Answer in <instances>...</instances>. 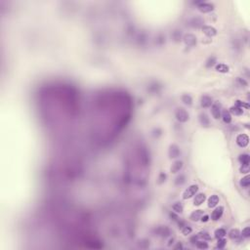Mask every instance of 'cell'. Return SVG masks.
<instances>
[{
	"instance_id": "6da1fadb",
	"label": "cell",
	"mask_w": 250,
	"mask_h": 250,
	"mask_svg": "<svg viewBox=\"0 0 250 250\" xmlns=\"http://www.w3.org/2000/svg\"><path fill=\"white\" fill-rule=\"evenodd\" d=\"M175 117H176V119L179 121V122H182V123L187 122V121L190 119L189 112L185 109H183V108H178V109L175 110Z\"/></svg>"
},
{
	"instance_id": "7a4b0ae2",
	"label": "cell",
	"mask_w": 250,
	"mask_h": 250,
	"mask_svg": "<svg viewBox=\"0 0 250 250\" xmlns=\"http://www.w3.org/2000/svg\"><path fill=\"white\" fill-rule=\"evenodd\" d=\"M198 192V186L197 185H192L188 188L187 190L183 192V198L184 199H189V198H192V197H195V194H197Z\"/></svg>"
},
{
	"instance_id": "3957f363",
	"label": "cell",
	"mask_w": 250,
	"mask_h": 250,
	"mask_svg": "<svg viewBox=\"0 0 250 250\" xmlns=\"http://www.w3.org/2000/svg\"><path fill=\"white\" fill-rule=\"evenodd\" d=\"M197 5V9L201 13H209L214 10V5L212 3H206V2H195Z\"/></svg>"
},
{
	"instance_id": "277c9868",
	"label": "cell",
	"mask_w": 250,
	"mask_h": 250,
	"mask_svg": "<svg viewBox=\"0 0 250 250\" xmlns=\"http://www.w3.org/2000/svg\"><path fill=\"white\" fill-rule=\"evenodd\" d=\"M236 142L238 147H240V148H245L249 143V137L246 134H239V135L236 136Z\"/></svg>"
},
{
	"instance_id": "5b68a950",
	"label": "cell",
	"mask_w": 250,
	"mask_h": 250,
	"mask_svg": "<svg viewBox=\"0 0 250 250\" xmlns=\"http://www.w3.org/2000/svg\"><path fill=\"white\" fill-rule=\"evenodd\" d=\"M221 109H222V105L219 102L214 103L211 105V113L215 119H219L221 117Z\"/></svg>"
},
{
	"instance_id": "8992f818",
	"label": "cell",
	"mask_w": 250,
	"mask_h": 250,
	"mask_svg": "<svg viewBox=\"0 0 250 250\" xmlns=\"http://www.w3.org/2000/svg\"><path fill=\"white\" fill-rule=\"evenodd\" d=\"M184 42L189 47H194L197 44V37H195V35L192 34V33H188V34H186L184 36Z\"/></svg>"
},
{
	"instance_id": "52a82bcc",
	"label": "cell",
	"mask_w": 250,
	"mask_h": 250,
	"mask_svg": "<svg viewBox=\"0 0 250 250\" xmlns=\"http://www.w3.org/2000/svg\"><path fill=\"white\" fill-rule=\"evenodd\" d=\"M168 153H169V158H177L178 156H180L181 151H180L179 147H178L177 145H175V144H173V145L170 146Z\"/></svg>"
},
{
	"instance_id": "ba28073f",
	"label": "cell",
	"mask_w": 250,
	"mask_h": 250,
	"mask_svg": "<svg viewBox=\"0 0 250 250\" xmlns=\"http://www.w3.org/2000/svg\"><path fill=\"white\" fill-rule=\"evenodd\" d=\"M202 32L208 37H213L217 34V29L213 27H210V25H203Z\"/></svg>"
},
{
	"instance_id": "9c48e42d",
	"label": "cell",
	"mask_w": 250,
	"mask_h": 250,
	"mask_svg": "<svg viewBox=\"0 0 250 250\" xmlns=\"http://www.w3.org/2000/svg\"><path fill=\"white\" fill-rule=\"evenodd\" d=\"M223 213H224V207L223 206H219V207L215 208L212 214H211V219L213 221H218L223 216Z\"/></svg>"
},
{
	"instance_id": "30bf717a",
	"label": "cell",
	"mask_w": 250,
	"mask_h": 250,
	"mask_svg": "<svg viewBox=\"0 0 250 250\" xmlns=\"http://www.w3.org/2000/svg\"><path fill=\"white\" fill-rule=\"evenodd\" d=\"M212 98H210L209 96H202L201 99H200V105H201L203 109H208L212 105Z\"/></svg>"
},
{
	"instance_id": "8fae6325",
	"label": "cell",
	"mask_w": 250,
	"mask_h": 250,
	"mask_svg": "<svg viewBox=\"0 0 250 250\" xmlns=\"http://www.w3.org/2000/svg\"><path fill=\"white\" fill-rule=\"evenodd\" d=\"M206 200V195L203 192H199V194H195V199H194V204L197 206L201 205L203 202Z\"/></svg>"
},
{
	"instance_id": "7c38bea8",
	"label": "cell",
	"mask_w": 250,
	"mask_h": 250,
	"mask_svg": "<svg viewBox=\"0 0 250 250\" xmlns=\"http://www.w3.org/2000/svg\"><path fill=\"white\" fill-rule=\"evenodd\" d=\"M184 166V162L182 160H177L175 161L173 164H172V167H171V172L173 174H176L178 172H180Z\"/></svg>"
},
{
	"instance_id": "4fadbf2b",
	"label": "cell",
	"mask_w": 250,
	"mask_h": 250,
	"mask_svg": "<svg viewBox=\"0 0 250 250\" xmlns=\"http://www.w3.org/2000/svg\"><path fill=\"white\" fill-rule=\"evenodd\" d=\"M203 214H204V212H203V210H195L194 211L192 214H190V219L192 221H194V222H197V221H199L200 219H201V217L203 216Z\"/></svg>"
},
{
	"instance_id": "5bb4252c",
	"label": "cell",
	"mask_w": 250,
	"mask_h": 250,
	"mask_svg": "<svg viewBox=\"0 0 250 250\" xmlns=\"http://www.w3.org/2000/svg\"><path fill=\"white\" fill-rule=\"evenodd\" d=\"M219 197L217 195H213L208 198V207L209 208H214L215 206H217L219 203Z\"/></svg>"
},
{
	"instance_id": "9a60e30c",
	"label": "cell",
	"mask_w": 250,
	"mask_h": 250,
	"mask_svg": "<svg viewBox=\"0 0 250 250\" xmlns=\"http://www.w3.org/2000/svg\"><path fill=\"white\" fill-rule=\"evenodd\" d=\"M199 122L204 127H208L210 125V120L205 113H200L199 114Z\"/></svg>"
},
{
	"instance_id": "2e32d148",
	"label": "cell",
	"mask_w": 250,
	"mask_h": 250,
	"mask_svg": "<svg viewBox=\"0 0 250 250\" xmlns=\"http://www.w3.org/2000/svg\"><path fill=\"white\" fill-rule=\"evenodd\" d=\"M215 69L217 71H219V73H227L230 71V68H229V66L225 65V64H218V65H216Z\"/></svg>"
},
{
	"instance_id": "e0dca14e",
	"label": "cell",
	"mask_w": 250,
	"mask_h": 250,
	"mask_svg": "<svg viewBox=\"0 0 250 250\" xmlns=\"http://www.w3.org/2000/svg\"><path fill=\"white\" fill-rule=\"evenodd\" d=\"M238 161L241 163V165H249L250 158L247 153H242L238 156Z\"/></svg>"
},
{
	"instance_id": "ac0fdd59",
	"label": "cell",
	"mask_w": 250,
	"mask_h": 250,
	"mask_svg": "<svg viewBox=\"0 0 250 250\" xmlns=\"http://www.w3.org/2000/svg\"><path fill=\"white\" fill-rule=\"evenodd\" d=\"M221 116H222L224 122H225V123H228V124H229V123L232 122V115H231V113H230L229 110H224L222 112V113H221Z\"/></svg>"
},
{
	"instance_id": "d6986e66",
	"label": "cell",
	"mask_w": 250,
	"mask_h": 250,
	"mask_svg": "<svg viewBox=\"0 0 250 250\" xmlns=\"http://www.w3.org/2000/svg\"><path fill=\"white\" fill-rule=\"evenodd\" d=\"M240 236H241L240 232H239V230H238V229H233V230H231L230 233H229V238L231 239H238Z\"/></svg>"
},
{
	"instance_id": "ffe728a7",
	"label": "cell",
	"mask_w": 250,
	"mask_h": 250,
	"mask_svg": "<svg viewBox=\"0 0 250 250\" xmlns=\"http://www.w3.org/2000/svg\"><path fill=\"white\" fill-rule=\"evenodd\" d=\"M203 24H204V21L202 19H200V18H195V19H192V22H190V25L194 27H201Z\"/></svg>"
},
{
	"instance_id": "44dd1931",
	"label": "cell",
	"mask_w": 250,
	"mask_h": 250,
	"mask_svg": "<svg viewBox=\"0 0 250 250\" xmlns=\"http://www.w3.org/2000/svg\"><path fill=\"white\" fill-rule=\"evenodd\" d=\"M229 112H230V113H233V114H234V115H241V114H243V109L236 107V105H234V107H232Z\"/></svg>"
},
{
	"instance_id": "7402d4cb",
	"label": "cell",
	"mask_w": 250,
	"mask_h": 250,
	"mask_svg": "<svg viewBox=\"0 0 250 250\" xmlns=\"http://www.w3.org/2000/svg\"><path fill=\"white\" fill-rule=\"evenodd\" d=\"M181 100H182V102L184 103L185 105H192V98L190 97V95H188V94L183 95L182 98H181Z\"/></svg>"
},
{
	"instance_id": "603a6c76",
	"label": "cell",
	"mask_w": 250,
	"mask_h": 250,
	"mask_svg": "<svg viewBox=\"0 0 250 250\" xmlns=\"http://www.w3.org/2000/svg\"><path fill=\"white\" fill-rule=\"evenodd\" d=\"M215 238L219 239V238H225V236L227 234V232L225 229H218V230L215 231Z\"/></svg>"
},
{
	"instance_id": "cb8c5ba5",
	"label": "cell",
	"mask_w": 250,
	"mask_h": 250,
	"mask_svg": "<svg viewBox=\"0 0 250 250\" xmlns=\"http://www.w3.org/2000/svg\"><path fill=\"white\" fill-rule=\"evenodd\" d=\"M239 185H240L242 188H248L249 187V185H250V177L248 176V175L242 178V179L240 180V182H239Z\"/></svg>"
},
{
	"instance_id": "d4e9b609",
	"label": "cell",
	"mask_w": 250,
	"mask_h": 250,
	"mask_svg": "<svg viewBox=\"0 0 250 250\" xmlns=\"http://www.w3.org/2000/svg\"><path fill=\"white\" fill-rule=\"evenodd\" d=\"M172 208H173V211H175L176 213H182L183 210H184V206H183L181 202H176L172 206Z\"/></svg>"
},
{
	"instance_id": "484cf974",
	"label": "cell",
	"mask_w": 250,
	"mask_h": 250,
	"mask_svg": "<svg viewBox=\"0 0 250 250\" xmlns=\"http://www.w3.org/2000/svg\"><path fill=\"white\" fill-rule=\"evenodd\" d=\"M195 246L199 249H207L208 248V244L207 242H205V240H197V243H195Z\"/></svg>"
},
{
	"instance_id": "4316f807",
	"label": "cell",
	"mask_w": 250,
	"mask_h": 250,
	"mask_svg": "<svg viewBox=\"0 0 250 250\" xmlns=\"http://www.w3.org/2000/svg\"><path fill=\"white\" fill-rule=\"evenodd\" d=\"M181 232H182V234H184V236H188V234H190L192 232V229L190 228V226L184 225L181 228Z\"/></svg>"
},
{
	"instance_id": "83f0119b",
	"label": "cell",
	"mask_w": 250,
	"mask_h": 250,
	"mask_svg": "<svg viewBox=\"0 0 250 250\" xmlns=\"http://www.w3.org/2000/svg\"><path fill=\"white\" fill-rule=\"evenodd\" d=\"M186 181V177L185 175H180L176 178V181H175V185L179 186V185H183Z\"/></svg>"
},
{
	"instance_id": "f1b7e54d",
	"label": "cell",
	"mask_w": 250,
	"mask_h": 250,
	"mask_svg": "<svg viewBox=\"0 0 250 250\" xmlns=\"http://www.w3.org/2000/svg\"><path fill=\"white\" fill-rule=\"evenodd\" d=\"M198 238H203V240H210L211 239V236H209V234L207 232H200L198 234Z\"/></svg>"
},
{
	"instance_id": "f546056e",
	"label": "cell",
	"mask_w": 250,
	"mask_h": 250,
	"mask_svg": "<svg viewBox=\"0 0 250 250\" xmlns=\"http://www.w3.org/2000/svg\"><path fill=\"white\" fill-rule=\"evenodd\" d=\"M226 244H227V239H225L224 238H219V239H218V243H217V248L223 249L224 247L226 246Z\"/></svg>"
},
{
	"instance_id": "4dcf8cb0",
	"label": "cell",
	"mask_w": 250,
	"mask_h": 250,
	"mask_svg": "<svg viewBox=\"0 0 250 250\" xmlns=\"http://www.w3.org/2000/svg\"><path fill=\"white\" fill-rule=\"evenodd\" d=\"M240 234L242 236V238H248L249 236H250V228H249V227H246V228H244L243 230H242L241 233H240Z\"/></svg>"
},
{
	"instance_id": "1f68e13d",
	"label": "cell",
	"mask_w": 250,
	"mask_h": 250,
	"mask_svg": "<svg viewBox=\"0 0 250 250\" xmlns=\"http://www.w3.org/2000/svg\"><path fill=\"white\" fill-rule=\"evenodd\" d=\"M236 105L238 108H241V109H249V105L246 104V103L244 102H241L239 101V100H236Z\"/></svg>"
},
{
	"instance_id": "d6a6232c",
	"label": "cell",
	"mask_w": 250,
	"mask_h": 250,
	"mask_svg": "<svg viewBox=\"0 0 250 250\" xmlns=\"http://www.w3.org/2000/svg\"><path fill=\"white\" fill-rule=\"evenodd\" d=\"M215 63H216V58L215 57H211L209 60L207 61V63H206V66H207V68H210V66H214Z\"/></svg>"
},
{
	"instance_id": "836d02e7",
	"label": "cell",
	"mask_w": 250,
	"mask_h": 250,
	"mask_svg": "<svg viewBox=\"0 0 250 250\" xmlns=\"http://www.w3.org/2000/svg\"><path fill=\"white\" fill-rule=\"evenodd\" d=\"M239 171H240L241 173L247 174L249 172V165H242L240 168H239Z\"/></svg>"
},
{
	"instance_id": "e575fe53",
	"label": "cell",
	"mask_w": 250,
	"mask_h": 250,
	"mask_svg": "<svg viewBox=\"0 0 250 250\" xmlns=\"http://www.w3.org/2000/svg\"><path fill=\"white\" fill-rule=\"evenodd\" d=\"M158 183L159 184H161V183H163V182H165V180H166V174L165 173H163V172H162V173H160L159 174V178H158Z\"/></svg>"
},
{
	"instance_id": "d590c367",
	"label": "cell",
	"mask_w": 250,
	"mask_h": 250,
	"mask_svg": "<svg viewBox=\"0 0 250 250\" xmlns=\"http://www.w3.org/2000/svg\"><path fill=\"white\" fill-rule=\"evenodd\" d=\"M200 221H201V222H203V223L208 222V221H209V216H208V215H204V214H203V216L201 217V219H200Z\"/></svg>"
},
{
	"instance_id": "8d00e7d4",
	"label": "cell",
	"mask_w": 250,
	"mask_h": 250,
	"mask_svg": "<svg viewBox=\"0 0 250 250\" xmlns=\"http://www.w3.org/2000/svg\"><path fill=\"white\" fill-rule=\"evenodd\" d=\"M197 239H198V236H192V238H190V242H192V244H194V245H195V243H197Z\"/></svg>"
},
{
	"instance_id": "74e56055",
	"label": "cell",
	"mask_w": 250,
	"mask_h": 250,
	"mask_svg": "<svg viewBox=\"0 0 250 250\" xmlns=\"http://www.w3.org/2000/svg\"><path fill=\"white\" fill-rule=\"evenodd\" d=\"M238 82H239V83H240L241 85H242V84H243V85H244V86H247V85H248V84H247V82H246L245 80H244V79H241V78H239V77H238Z\"/></svg>"
},
{
	"instance_id": "f35d334b",
	"label": "cell",
	"mask_w": 250,
	"mask_h": 250,
	"mask_svg": "<svg viewBox=\"0 0 250 250\" xmlns=\"http://www.w3.org/2000/svg\"><path fill=\"white\" fill-rule=\"evenodd\" d=\"M174 248H175V249H179V248H183V245H182V243H181V242H178V244H177V245H176V246H175V247H174Z\"/></svg>"
}]
</instances>
